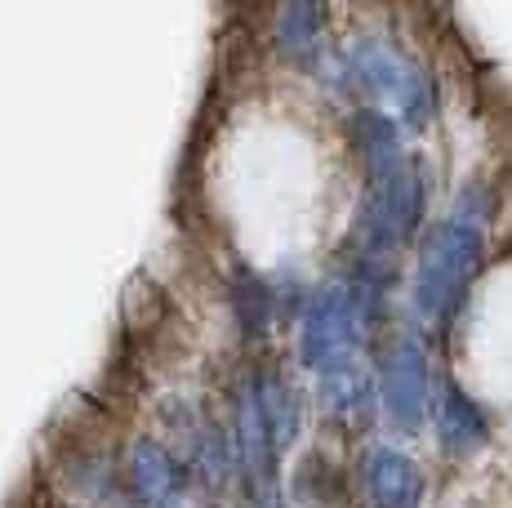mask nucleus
<instances>
[{
	"label": "nucleus",
	"mask_w": 512,
	"mask_h": 508,
	"mask_svg": "<svg viewBox=\"0 0 512 508\" xmlns=\"http://www.w3.org/2000/svg\"><path fill=\"white\" fill-rule=\"evenodd\" d=\"M366 281L357 286H321L308 299L299 330V353L308 366H317L321 375L339 366H352L357 357V335H361V312H366Z\"/></svg>",
	"instance_id": "2"
},
{
	"label": "nucleus",
	"mask_w": 512,
	"mask_h": 508,
	"mask_svg": "<svg viewBox=\"0 0 512 508\" xmlns=\"http://www.w3.org/2000/svg\"><path fill=\"white\" fill-rule=\"evenodd\" d=\"M196 446H201V459H205L210 482H223V477H228V442H223V433H219V424H214V419H205Z\"/></svg>",
	"instance_id": "12"
},
{
	"label": "nucleus",
	"mask_w": 512,
	"mask_h": 508,
	"mask_svg": "<svg viewBox=\"0 0 512 508\" xmlns=\"http://www.w3.org/2000/svg\"><path fill=\"white\" fill-rule=\"evenodd\" d=\"M250 388H254V406H259L272 446H277V451L281 446H290L294 433H299V397H294L290 379H285L281 370L263 366V370H254Z\"/></svg>",
	"instance_id": "6"
},
{
	"label": "nucleus",
	"mask_w": 512,
	"mask_h": 508,
	"mask_svg": "<svg viewBox=\"0 0 512 508\" xmlns=\"http://www.w3.org/2000/svg\"><path fill=\"white\" fill-rule=\"evenodd\" d=\"M352 72H357V81L366 85L370 94L397 103L401 116H406L410 125H428L432 85L406 54H397L392 45H383V41H361L357 50H352Z\"/></svg>",
	"instance_id": "3"
},
{
	"label": "nucleus",
	"mask_w": 512,
	"mask_h": 508,
	"mask_svg": "<svg viewBox=\"0 0 512 508\" xmlns=\"http://www.w3.org/2000/svg\"><path fill=\"white\" fill-rule=\"evenodd\" d=\"M317 27H321V9L312 5H290L281 9V23H277V41L285 45L290 54H308L317 45Z\"/></svg>",
	"instance_id": "11"
},
{
	"label": "nucleus",
	"mask_w": 512,
	"mask_h": 508,
	"mask_svg": "<svg viewBox=\"0 0 512 508\" xmlns=\"http://www.w3.org/2000/svg\"><path fill=\"white\" fill-rule=\"evenodd\" d=\"M477 263H481V192H468L450 210V219H441L428 232V241L419 250L415 304L423 317H446L459 304Z\"/></svg>",
	"instance_id": "1"
},
{
	"label": "nucleus",
	"mask_w": 512,
	"mask_h": 508,
	"mask_svg": "<svg viewBox=\"0 0 512 508\" xmlns=\"http://www.w3.org/2000/svg\"><path fill=\"white\" fill-rule=\"evenodd\" d=\"M486 415L477 410V402L464 393V388H441V397H437V437H441V446H446L450 455H468V451H477L481 442H486Z\"/></svg>",
	"instance_id": "8"
},
{
	"label": "nucleus",
	"mask_w": 512,
	"mask_h": 508,
	"mask_svg": "<svg viewBox=\"0 0 512 508\" xmlns=\"http://www.w3.org/2000/svg\"><path fill=\"white\" fill-rule=\"evenodd\" d=\"M366 495L374 500V508H419L423 500V477L419 464L401 451H379L366 455Z\"/></svg>",
	"instance_id": "5"
},
{
	"label": "nucleus",
	"mask_w": 512,
	"mask_h": 508,
	"mask_svg": "<svg viewBox=\"0 0 512 508\" xmlns=\"http://www.w3.org/2000/svg\"><path fill=\"white\" fill-rule=\"evenodd\" d=\"M130 482L143 504H165L187 486V468L156 442H139L130 455Z\"/></svg>",
	"instance_id": "7"
},
{
	"label": "nucleus",
	"mask_w": 512,
	"mask_h": 508,
	"mask_svg": "<svg viewBox=\"0 0 512 508\" xmlns=\"http://www.w3.org/2000/svg\"><path fill=\"white\" fill-rule=\"evenodd\" d=\"M321 393H326V406L334 415H357L370 397V384L361 379L357 361H352V366H339V370H330V375H321Z\"/></svg>",
	"instance_id": "9"
},
{
	"label": "nucleus",
	"mask_w": 512,
	"mask_h": 508,
	"mask_svg": "<svg viewBox=\"0 0 512 508\" xmlns=\"http://www.w3.org/2000/svg\"><path fill=\"white\" fill-rule=\"evenodd\" d=\"M383 410L392 424L419 428L428 410V357L419 339H397L388 361H383Z\"/></svg>",
	"instance_id": "4"
},
{
	"label": "nucleus",
	"mask_w": 512,
	"mask_h": 508,
	"mask_svg": "<svg viewBox=\"0 0 512 508\" xmlns=\"http://www.w3.org/2000/svg\"><path fill=\"white\" fill-rule=\"evenodd\" d=\"M236 317L245 321V335H259L272 321V286H263L254 272H236Z\"/></svg>",
	"instance_id": "10"
}]
</instances>
